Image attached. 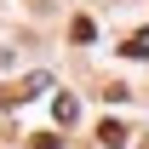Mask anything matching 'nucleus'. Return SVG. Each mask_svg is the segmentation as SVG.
Wrapping results in <instances>:
<instances>
[{
	"label": "nucleus",
	"mask_w": 149,
	"mask_h": 149,
	"mask_svg": "<svg viewBox=\"0 0 149 149\" xmlns=\"http://www.w3.org/2000/svg\"><path fill=\"white\" fill-rule=\"evenodd\" d=\"M97 138H103L109 149H120V143H126V126H120V120H103V126H97Z\"/></svg>",
	"instance_id": "nucleus-1"
},
{
	"label": "nucleus",
	"mask_w": 149,
	"mask_h": 149,
	"mask_svg": "<svg viewBox=\"0 0 149 149\" xmlns=\"http://www.w3.org/2000/svg\"><path fill=\"white\" fill-rule=\"evenodd\" d=\"M92 35H97V29H92V17H74V23H69V40H80V46H86Z\"/></svg>",
	"instance_id": "nucleus-2"
},
{
	"label": "nucleus",
	"mask_w": 149,
	"mask_h": 149,
	"mask_svg": "<svg viewBox=\"0 0 149 149\" xmlns=\"http://www.w3.org/2000/svg\"><path fill=\"white\" fill-rule=\"evenodd\" d=\"M29 149H57V138H46V132H35V143Z\"/></svg>",
	"instance_id": "nucleus-3"
}]
</instances>
